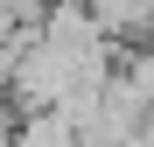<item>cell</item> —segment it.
I'll use <instances>...</instances> for the list:
<instances>
[{"label": "cell", "instance_id": "3", "mask_svg": "<svg viewBox=\"0 0 154 147\" xmlns=\"http://www.w3.org/2000/svg\"><path fill=\"white\" fill-rule=\"evenodd\" d=\"M14 119H21V112L7 105V91H0V140H14Z\"/></svg>", "mask_w": 154, "mask_h": 147}, {"label": "cell", "instance_id": "1", "mask_svg": "<svg viewBox=\"0 0 154 147\" xmlns=\"http://www.w3.org/2000/svg\"><path fill=\"white\" fill-rule=\"evenodd\" d=\"M91 14L105 21L119 42H140V35H147V21H154V0H91Z\"/></svg>", "mask_w": 154, "mask_h": 147}, {"label": "cell", "instance_id": "2", "mask_svg": "<svg viewBox=\"0 0 154 147\" xmlns=\"http://www.w3.org/2000/svg\"><path fill=\"white\" fill-rule=\"evenodd\" d=\"M0 7H14L21 21H42V14H49V0H0Z\"/></svg>", "mask_w": 154, "mask_h": 147}]
</instances>
